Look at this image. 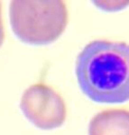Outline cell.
<instances>
[{"instance_id":"7a4b0ae2","label":"cell","mask_w":129,"mask_h":135,"mask_svg":"<svg viewBox=\"0 0 129 135\" xmlns=\"http://www.w3.org/2000/svg\"><path fill=\"white\" fill-rule=\"evenodd\" d=\"M10 23L22 42L44 45L55 42L68 25V8L62 0H14L10 4Z\"/></svg>"},{"instance_id":"277c9868","label":"cell","mask_w":129,"mask_h":135,"mask_svg":"<svg viewBox=\"0 0 129 135\" xmlns=\"http://www.w3.org/2000/svg\"><path fill=\"white\" fill-rule=\"evenodd\" d=\"M89 135H129V111L108 109L91 119Z\"/></svg>"},{"instance_id":"5b68a950","label":"cell","mask_w":129,"mask_h":135,"mask_svg":"<svg viewBox=\"0 0 129 135\" xmlns=\"http://www.w3.org/2000/svg\"><path fill=\"white\" fill-rule=\"evenodd\" d=\"M4 39H5V30H4L3 19H2V8H1V2H0V47L3 44Z\"/></svg>"},{"instance_id":"3957f363","label":"cell","mask_w":129,"mask_h":135,"mask_svg":"<svg viewBox=\"0 0 129 135\" xmlns=\"http://www.w3.org/2000/svg\"><path fill=\"white\" fill-rule=\"evenodd\" d=\"M20 108L25 116L42 130H52L63 124L67 115L64 100L54 89L35 84L23 94Z\"/></svg>"},{"instance_id":"6da1fadb","label":"cell","mask_w":129,"mask_h":135,"mask_svg":"<svg viewBox=\"0 0 129 135\" xmlns=\"http://www.w3.org/2000/svg\"><path fill=\"white\" fill-rule=\"evenodd\" d=\"M80 88L96 103L122 104L129 100V44L97 40L83 48L76 60Z\"/></svg>"}]
</instances>
